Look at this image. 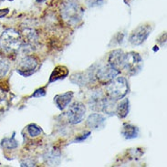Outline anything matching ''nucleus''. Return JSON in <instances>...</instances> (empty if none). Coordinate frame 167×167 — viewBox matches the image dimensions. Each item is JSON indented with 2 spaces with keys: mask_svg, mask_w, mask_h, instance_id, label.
Wrapping results in <instances>:
<instances>
[{
  "mask_svg": "<svg viewBox=\"0 0 167 167\" xmlns=\"http://www.w3.org/2000/svg\"><path fill=\"white\" fill-rule=\"evenodd\" d=\"M129 82L124 77H115L106 84V93L111 100H123L129 92Z\"/></svg>",
  "mask_w": 167,
  "mask_h": 167,
  "instance_id": "nucleus-1",
  "label": "nucleus"
},
{
  "mask_svg": "<svg viewBox=\"0 0 167 167\" xmlns=\"http://www.w3.org/2000/svg\"><path fill=\"white\" fill-rule=\"evenodd\" d=\"M0 47L7 53H14L22 47V38L20 33L13 28L7 29L0 37Z\"/></svg>",
  "mask_w": 167,
  "mask_h": 167,
  "instance_id": "nucleus-2",
  "label": "nucleus"
},
{
  "mask_svg": "<svg viewBox=\"0 0 167 167\" xmlns=\"http://www.w3.org/2000/svg\"><path fill=\"white\" fill-rule=\"evenodd\" d=\"M142 62L144 61L139 53L134 51L125 53L123 69L131 76L137 75L142 69Z\"/></svg>",
  "mask_w": 167,
  "mask_h": 167,
  "instance_id": "nucleus-3",
  "label": "nucleus"
},
{
  "mask_svg": "<svg viewBox=\"0 0 167 167\" xmlns=\"http://www.w3.org/2000/svg\"><path fill=\"white\" fill-rule=\"evenodd\" d=\"M86 113V108L81 102H74L69 106L68 111L69 123L71 124H79L84 120Z\"/></svg>",
  "mask_w": 167,
  "mask_h": 167,
  "instance_id": "nucleus-4",
  "label": "nucleus"
},
{
  "mask_svg": "<svg viewBox=\"0 0 167 167\" xmlns=\"http://www.w3.org/2000/svg\"><path fill=\"white\" fill-rule=\"evenodd\" d=\"M39 67V61L35 57L27 56L21 59L18 68V72L23 77L31 76Z\"/></svg>",
  "mask_w": 167,
  "mask_h": 167,
  "instance_id": "nucleus-5",
  "label": "nucleus"
},
{
  "mask_svg": "<svg viewBox=\"0 0 167 167\" xmlns=\"http://www.w3.org/2000/svg\"><path fill=\"white\" fill-rule=\"evenodd\" d=\"M120 73H121V71L115 69L113 67L108 64V65H105V66L99 68L96 71V73H95V77H96L98 81L101 82V84L106 85L107 83L110 82L112 79H113Z\"/></svg>",
  "mask_w": 167,
  "mask_h": 167,
  "instance_id": "nucleus-6",
  "label": "nucleus"
},
{
  "mask_svg": "<svg viewBox=\"0 0 167 167\" xmlns=\"http://www.w3.org/2000/svg\"><path fill=\"white\" fill-rule=\"evenodd\" d=\"M151 34V28L149 26H140L131 34L129 41L134 46H139L144 43Z\"/></svg>",
  "mask_w": 167,
  "mask_h": 167,
  "instance_id": "nucleus-7",
  "label": "nucleus"
},
{
  "mask_svg": "<svg viewBox=\"0 0 167 167\" xmlns=\"http://www.w3.org/2000/svg\"><path fill=\"white\" fill-rule=\"evenodd\" d=\"M124 57H125V53L123 50H115L112 52H111L109 56L108 64H110L115 69L121 71L124 68Z\"/></svg>",
  "mask_w": 167,
  "mask_h": 167,
  "instance_id": "nucleus-8",
  "label": "nucleus"
},
{
  "mask_svg": "<svg viewBox=\"0 0 167 167\" xmlns=\"http://www.w3.org/2000/svg\"><path fill=\"white\" fill-rule=\"evenodd\" d=\"M62 15L64 19L70 24L78 23V19H80L78 11V7L71 3L65 5L64 8L62 9Z\"/></svg>",
  "mask_w": 167,
  "mask_h": 167,
  "instance_id": "nucleus-9",
  "label": "nucleus"
},
{
  "mask_svg": "<svg viewBox=\"0 0 167 167\" xmlns=\"http://www.w3.org/2000/svg\"><path fill=\"white\" fill-rule=\"evenodd\" d=\"M87 126L91 130H99L104 127L105 117L99 113L90 114L87 119Z\"/></svg>",
  "mask_w": 167,
  "mask_h": 167,
  "instance_id": "nucleus-10",
  "label": "nucleus"
},
{
  "mask_svg": "<svg viewBox=\"0 0 167 167\" xmlns=\"http://www.w3.org/2000/svg\"><path fill=\"white\" fill-rule=\"evenodd\" d=\"M22 38V46L34 47L38 41V35L33 29H24L22 33H20Z\"/></svg>",
  "mask_w": 167,
  "mask_h": 167,
  "instance_id": "nucleus-11",
  "label": "nucleus"
},
{
  "mask_svg": "<svg viewBox=\"0 0 167 167\" xmlns=\"http://www.w3.org/2000/svg\"><path fill=\"white\" fill-rule=\"evenodd\" d=\"M73 95H74V93L72 91H68L64 94H61V95H57V96H55L54 101H55L56 105L58 106V108L61 111H63L70 103L71 100L73 98Z\"/></svg>",
  "mask_w": 167,
  "mask_h": 167,
  "instance_id": "nucleus-12",
  "label": "nucleus"
},
{
  "mask_svg": "<svg viewBox=\"0 0 167 167\" xmlns=\"http://www.w3.org/2000/svg\"><path fill=\"white\" fill-rule=\"evenodd\" d=\"M122 134L125 139L128 140L136 138L139 134V128L130 123H123L122 129Z\"/></svg>",
  "mask_w": 167,
  "mask_h": 167,
  "instance_id": "nucleus-13",
  "label": "nucleus"
},
{
  "mask_svg": "<svg viewBox=\"0 0 167 167\" xmlns=\"http://www.w3.org/2000/svg\"><path fill=\"white\" fill-rule=\"evenodd\" d=\"M68 75H69V70L65 66H58L52 71L50 78V83L59 80V79H63Z\"/></svg>",
  "mask_w": 167,
  "mask_h": 167,
  "instance_id": "nucleus-14",
  "label": "nucleus"
},
{
  "mask_svg": "<svg viewBox=\"0 0 167 167\" xmlns=\"http://www.w3.org/2000/svg\"><path fill=\"white\" fill-rule=\"evenodd\" d=\"M130 112V101L128 99L123 100L116 107V114L119 118H125Z\"/></svg>",
  "mask_w": 167,
  "mask_h": 167,
  "instance_id": "nucleus-15",
  "label": "nucleus"
},
{
  "mask_svg": "<svg viewBox=\"0 0 167 167\" xmlns=\"http://www.w3.org/2000/svg\"><path fill=\"white\" fill-rule=\"evenodd\" d=\"M1 146L5 149H7V150H12V149L18 148V142L15 140V133L12 135L11 138H5L1 142Z\"/></svg>",
  "mask_w": 167,
  "mask_h": 167,
  "instance_id": "nucleus-16",
  "label": "nucleus"
},
{
  "mask_svg": "<svg viewBox=\"0 0 167 167\" xmlns=\"http://www.w3.org/2000/svg\"><path fill=\"white\" fill-rule=\"evenodd\" d=\"M27 130H28V133L30 137H37V136L40 135L41 133H42L41 128L39 126H38L37 124H35V123L29 124L28 126Z\"/></svg>",
  "mask_w": 167,
  "mask_h": 167,
  "instance_id": "nucleus-17",
  "label": "nucleus"
},
{
  "mask_svg": "<svg viewBox=\"0 0 167 167\" xmlns=\"http://www.w3.org/2000/svg\"><path fill=\"white\" fill-rule=\"evenodd\" d=\"M9 69V64L7 61L0 58V78L4 77Z\"/></svg>",
  "mask_w": 167,
  "mask_h": 167,
  "instance_id": "nucleus-18",
  "label": "nucleus"
},
{
  "mask_svg": "<svg viewBox=\"0 0 167 167\" xmlns=\"http://www.w3.org/2000/svg\"><path fill=\"white\" fill-rule=\"evenodd\" d=\"M45 95H46L45 89L44 88H40V89L37 90L32 94V97H34V98H40V97H44Z\"/></svg>",
  "mask_w": 167,
  "mask_h": 167,
  "instance_id": "nucleus-19",
  "label": "nucleus"
},
{
  "mask_svg": "<svg viewBox=\"0 0 167 167\" xmlns=\"http://www.w3.org/2000/svg\"><path fill=\"white\" fill-rule=\"evenodd\" d=\"M90 132H86L85 133L81 134V136L76 137L75 141H84V140H86V139L90 136Z\"/></svg>",
  "mask_w": 167,
  "mask_h": 167,
  "instance_id": "nucleus-20",
  "label": "nucleus"
},
{
  "mask_svg": "<svg viewBox=\"0 0 167 167\" xmlns=\"http://www.w3.org/2000/svg\"><path fill=\"white\" fill-rule=\"evenodd\" d=\"M8 12H9L8 8H5V9H1V10H0V18L6 17L8 14Z\"/></svg>",
  "mask_w": 167,
  "mask_h": 167,
  "instance_id": "nucleus-21",
  "label": "nucleus"
},
{
  "mask_svg": "<svg viewBox=\"0 0 167 167\" xmlns=\"http://www.w3.org/2000/svg\"><path fill=\"white\" fill-rule=\"evenodd\" d=\"M44 1H46V0H37L38 3H43Z\"/></svg>",
  "mask_w": 167,
  "mask_h": 167,
  "instance_id": "nucleus-22",
  "label": "nucleus"
},
{
  "mask_svg": "<svg viewBox=\"0 0 167 167\" xmlns=\"http://www.w3.org/2000/svg\"><path fill=\"white\" fill-rule=\"evenodd\" d=\"M9 1H11V0H9Z\"/></svg>",
  "mask_w": 167,
  "mask_h": 167,
  "instance_id": "nucleus-23",
  "label": "nucleus"
},
{
  "mask_svg": "<svg viewBox=\"0 0 167 167\" xmlns=\"http://www.w3.org/2000/svg\"><path fill=\"white\" fill-rule=\"evenodd\" d=\"M0 1H1V0H0Z\"/></svg>",
  "mask_w": 167,
  "mask_h": 167,
  "instance_id": "nucleus-24",
  "label": "nucleus"
}]
</instances>
